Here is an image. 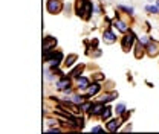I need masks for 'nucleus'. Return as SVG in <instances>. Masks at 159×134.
Returning a JSON list of instances; mask_svg holds the SVG:
<instances>
[{
  "instance_id": "obj_1",
  "label": "nucleus",
  "mask_w": 159,
  "mask_h": 134,
  "mask_svg": "<svg viewBox=\"0 0 159 134\" xmlns=\"http://www.w3.org/2000/svg\"><path fill=\"white\" fill-rule=\"evenodd\" d=\"M92 11H93L92 2H89V0H77V15L83 17L84 20H89Z\"/></svg>"
},
{
  "instance_id": "obj_2",
  "label": "nucleus",
  "mask_w": 159,
  "mask_h": 134,
  "mask_svg": "<svg viewBox=\"0 0 159 134\" xmlns=\"http://www.w3.org/2000/svg\"><path fill=\"white\" fill-rule=\"evenodd\" d=\"M133 43H135V35L129 31L124 34V37L121 40V46H122V50L124 52H129L132 47H133Z\"/></svg>"
},
{
  "instance_id": "obj_3",
  "label": "nucleus",
  "mask_w": 159,
  "mask_h": 134,
  "mask_svg": "<svg viewBox=\"0 0 159 134\" xmlns=\"http://www.w3.org/2000/svg\"><path fill=\"white\" fill-rule=\"evenodd\" d=\"M46 9H48L49 14H58L60 11L63 9V3L60 0H48Z\"/></svg>"
},
{
  "instance_id": "obj_4",
  "label": "nucleus",
  "mask_w": 159,
  "mask_h": 134,
  "mask_svg": "<svg viewBox=\"0 0 159 134\" xmlns=\"http://www.w3.org/2000/svg\"><path fill=\"white\" fill-rule=\"evenodd\" d=\"M145 50H147V55H148V57H156L159 54V43L150 41V43L145 46Z\"/></svg>"
},
{
  "instance_id": "obj_5",
  "label": "nucleus",
  "mask_w": 159,
  "mask_h": 134,
  "mask_svg": "<svg viewBox=\"0 0 159 134\" xmlns=\"http://www.w3.org/2000/svg\"><path fill=\"white\" fill-rule=\"evenodd\" d=\"M104 102H97V104H92V107H90V110H89V115L90 116H101V113L104 111Z\"/></svg>"
},
{
  "instance_id": "obj_6",
  "label": "nucleus",
  "mask_w": 159,
  "mask_h": 134,
  "mask_svg": "<svg viewBox=\"0 0 159 134\" xmlns=\"http://www.w3.org/2000/svg\"><path fill=\"white\" fill-rule=\"evenodd\" d=\"M121 122H122V119H112V120H109L107 125H106L107 131H109V133H115V131H118L119 123H121Z\"/></svg>"
},
{
  "instance_id": "obj_7",
  "label": "nucleus",
  "mask_w": 159,
  "mask_h": 134,
  "mask_svg": "<svg viewBox=\"0 0 159 134\" xmlns=\"http://www.w3.org/2000/svg\"><path fill=\"white\" fill-rule=\"evenodd\" d=\"M55 46H57V40L54 38V37H46V38L43 40V52L44 50H51Z\"/></svg>"
},
{
  "instance_id": "obj_8",
  "label": "nucleus",
  "mask_w": 159,
  "mask_h": 134,
  "mask_svg": "<svg viewBox=\"0 0 159 134\" xmlns=\"http://www.w3.org/2000/svg\"><path fill=\"white\" fill-rule=\"evenodd\" d=\"M112 24L116 28V31H119V32H122V34H125V32H129V26L125 24V21H122V20L119 19H115L113 21H112Z\"/></svg>"
},
{
  "instance_id": "obj_9",
  "label": "nucleus",
  "mask_w": 159,
  "mask_h": 134,
  "mask_svg": "<svg viewBox=\"0 0 159 134\" xmlns=\"http://www.w3.org/2000/svg\"><path fill=\"white\" fill-rule=\"evenodd\" d=\"M102 40H104V43L112 44V43H115V41H116V35H115L110 29H106V31L102 32Z\"/></svg>"
},
{
  "instance_id": "obj_10",
  "label": "nucleus",
  "mask_w": 159,
  "mask_h": 134,
  "mask_svg": "<svg viewBox=\"0 0 159 134\" xmlns=\"http://www.w3.org/2000/svg\"><path fill=\"white\" fill-rule=\"evenodd\" d=\"M69 85H70V78H67V76L60 78L58 81H57V89L61 90V92H64L66 89H69Z\"/></svg>"
},
{
  "instance_id": "obj_11",
  "label": "nucleus",
  "mask_w": 159,
  "mask_h": 134,
  "mask_svg": "<svg viewBox=\"0 0 159 134\" xmlns=\"http://www.w3.org/2000/svg\"><path fill=\"white\" fill-rule=\"evenodd\" d=\"M90 85V82H89V79L86 76H78L77 78V87H78L80 90H87V87Z\"/></svg>"
},
{
  "instance_id": "obj_12",
  "label": "nucleus",
  "mask_w": 159,
  "mask_h": 134,
  "mask_svg": "<svg viewBox=\"0 0 159 134\" xmlns=\"http://www.w3.org/2000/svg\"><path fill=\"white\" fill-rule=\"evenodd\" d=\"M99 90H101V85H99L98 82H93L92 85H89V87H87V95H86V97L95 96L99 92Z\"/></svg>"
},
{
  "instance_id": "obj_13",
  "label": "nucleus",
  "mask_w": 159,
  "mask_h": 134,
  "mask_svg": "<svg viewBox=\"0 0 159 134\" xmlns=\"http://www.w3.org/2000/svg\"><path fill=\"white\" fill-rule=\"evenodd\" d=\"M77 55L75 54H70V55H67L66 59H64V66H67V67H72L74 64H75V61H77Z\"/></svg>"
},
{
  "instance_id": "obj_14",
  "label": "nucleus",
  "mask_w": 159,
  "mask_h": 134,
  "mask_svg": "<svg viewBox=\"0 0 159 134\" xmlns=\"http://www.w3.org/2000/svg\"><path fill=\"white\" fill-rule=\"evenodd\" d=\"M144 50H145V46L141 44V43H138V44H136V54H135V57L141 58L142 55H144Z\"/></svg>"
},
{
  "instance_id": "obj_15",
  "label": "nucleus",
  "mask_w": 159,
  "mask_h": 134,
  "mask_svg": "<svg viewBox=\"0 0 159 134\" xmlns=\"http://www.w3.org/2000/svg\"><path fill=\"white\" fill-rule=\"evenodd\" d=\"M145 11L150 12V14H158L159 12V6L158 5H147L145 6Z\"/></svg>"
},
{
  "instance_id": "obj_16",
  "label": "nucleus",
  "mask_w": 159,
  "mask_h": 134,
  "mask_svg": "<svg viewBox=\"0 0 159 134\" xmlns=\"http://www.w3.org/2000/svg\"><path fill=\"white\" fill-rule=\"evenodd\" d=\"M83 69H84V66H77L72 72H70V76L72 78H78L81 75V72H83Z\"/></svg>"
},
{
  "instance_id": "obj_17",
  "label": "nucleus",
  "mask_w": 159,
  "mask_h": 134,
  "mask_svg": "<svg viewBox=\"0 0 159 134\" xmlns=\"http://www.w3.org/2000/svg\"><path fill=\"white\" fill-rule=\"evenodd\" d=\"M110 115H112V108H110V107H106L104 111L101 113V119H102V120H107V119L110 117Z\"/></svg>"
},
{
  "instance_id": "obj_18",
  "label": "nucleus",
  "mask_w": 159,
  "mask_h": 134,
  "mask_svg": "<svg viewBox=\"0 0 159 134\" xmlns=\"http://www.w3.org/2000/svg\"><path fill=\"white\" fill-rule=\"evenodd\" d=\"M118 8H119V9H121V11H124V12H127L129 15H133V12H135L132 6H122V5H119Z\"/></svg>"
},
{
  "instance_id": "obj_19",
  "label": "nucleus",
  "mask_w": 159,
  "mask_h": 134,
  "mask_svg": "<svg viewBox=\"0 0 159 134\" xmlns=\"http://www.w3.org/2000/svg\"><path fill=\"white\" fill-rule=\"evenodd\" d=\"M124 111H125V105H124V104H118V105L115 107V113L118 116H121Z\"/></svg>"
},
{
  "instance_id": "obj_20",
  "label": "nucleus",
  "mask_w": 159,
  "mask_h": 134,
  "mask_svg": "<svg viewBox=\"0 0 159 134\" xmlns=\"http://www.w3.org/2000/svg\"><path fill=\"white\" fill-rule=\"evenodd\" d=\"M150 41H152V40H150V37H147V35H142V37L139 38V43H141V44H144V46H147Z\"/></svg>"
},
{
  "instance_id": "obj_21",
  "label": "nucleus",
  "mask_w": 159,
  "mask_h": 134,
  "mask_svg": "<svg viewBox=\"0 0 159 134\" xmlns=\"http://www.w3.org/2000/svg\"><path fill=\"white\" fill-rule=\"evenodd\" d=\"M46 122H48V125H57V123H58L57 119H55V120H54V119H46Z\"/></svg>"
},
{
  "instance_id": "obj_22",
  "label": "nucleus",
  "mask_w": 159,
  "mask_h": 134,
  "mask_svg": "<svg viewBox=\"0 0 159 134\" xmlns=\"http://www.w3.org/2000/svg\"><path fill=\"white\" fill-rule=\"evenodd\" d=\"M101 54H102V52H101L99 49H95V52L92 54V57H93V58H98V57H101Z\"/></svg>"
},
{
  "instance_id": "obj_23",
  "label": "nucleus",
  "mask_w": 159,
  "mask_h": 134,
  "mask_svg": "<svg viewBox=\"0 0 159 134\" xmlns=\"http://www.w3.org/2000/svg\"><path fill=\"white\" fill-rule=\"evenodd\" d=\"M48 131H51V133H60V131H61V128H58V127H54V128H49Z\"/></svg>"
},
{
  "instance_id": "obj_24",
  "label": "nucleus",
  "mask_w": 159,
  "mask_h": 134,
  "mask_svg": "<svg viewBox=\"0 0 159 134\" xmlns=\"http://www.w3.org/2000/svg\"><path fill=\"white\" fill-rule=\"evenodd\" d=\"M101 131H102L101 127H93V128H92V133H101Z\"/></svg>"
},
{
  "instance_id": "obj_25",
  "label": "nucleus",
  "mask_w": 159,
  "mask_h": 134,
  "mask_svg": "<svg viewBox=\"0 0 159 134\" xmlns=\"http://www.w3.org/2000/svg\"><path fill=\"white\" fill-rule=\"evenodd\" d=\"M95 79H97V81H101V79H104V75H102V73H95Z\"/></svg>"
},
{
  "instance_id": "obj_26",
  "label": "nucleus",
  "mask_w": 159,
  "mask_h": 134,
  "mask_svg": "<svg viewBox=\"0 0 159 134\" xmlns=\"http://www.w3.org/2000/svg\"><path fill=\"white\" fill-rule=\"evenodd\" d=\"M158 6H159V0H158Z\"/></svg>"
}]
</instances>
